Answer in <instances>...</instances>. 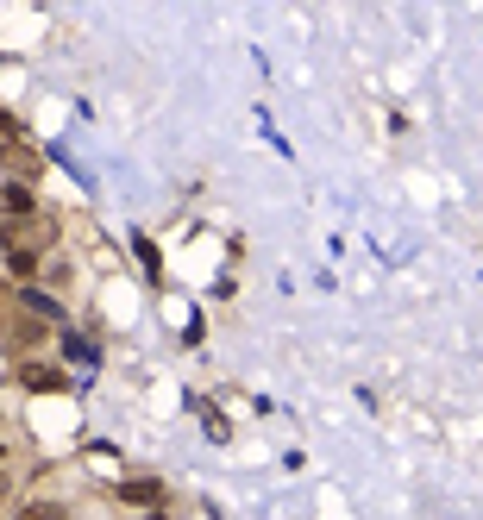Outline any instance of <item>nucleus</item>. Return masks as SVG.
Here are the masks:
<instances>
[{
	"label": "nucleus",
	"instance_id": "423d86ee",
	"mask_svg": "<svg viewBox=\"0 0 483 520\" xmlns=\"http://www.w3.org/2000/svg\"><path fill=\"white\" fill-rule=\"evenodd\" d=\"M63 351H69L76 364H88V358H95V345H88V339H76V333H69V345H63Z\"/></svg>",
	"mask_w": 483,
	"mask_h": 520
},
{
	"label": "nucleus",
	"instance_id": "20e7f679",
	"mask_svg": "<svg viewBox=\"0 0 483 520\" xmlns=\"http://www.w3.org/2000/svg\"><path fill=\"white\" fill-rule=\"evenodd\" d=\"M7 170H13V176H38V151H19V145H13V151H7Z\"/></svg>",
	"mask_w": 483,
	"mask_h": 520
},
{
	"label": "nucleus",
	"instance_id": "39448f33",
	"mask_svg": "<svg viewBox=\"0 0 483 520\" xmlns=\"http://www.w3.org/2000/svg\"><path fill=\"white\" fill-rule=\"evenodd\" d=\"M13 520H63V508L57 502H32V508H19Z\"/></svg>",
	"mask_w": 483,
	"mask_h": 520
},
{
	"label": "nucleus",
	"instance_id": "f257e3e1",
	"mask_svg": "<svg viewBox=\"0 0 483 520\" xmlns=\"http://www.w3.org/2000/svg\"><path fill=\"white\" fill-rule=\"evenodd\" d=\"M51 220L44 214H19V220H7V257H19V264H38V251L51 245Z\"/></svg>",
	"mask_w": 483,
	"mask_h": 520
},
{
	"label": "nucleus",
	"instance_id": "f03ea898",
	"mask_svg": "<svg viewBox=\"0 0 483 520\" xmlns=\"http://www.w3.org/2000/svg\"><path fill=\"white\" fill-rule=\"evenodd\" d=\"M120 495H126L132 508H164V483H157V477H132Z\"/></svg>",
	"mask_w": 483,
	"mask_h": 520
},
{
	"label": "nucleus",
	"instance_id": "7ed1b4c3",
	"mask_svg": "<svg viewBox=\"0 0 483 520\" xmlns=\"http://www.w3.org/2000/svg\"><path fill=\"white\" fill-rule=\"evenodd\" d=\"M19 383H26V389H63V370H44V364H26V370H19Z\"/></svg>",
	"mask_w": 483,
	"mask_h": 520
},
{
	"label": "nucleus",
	"instance_id": "0eeeda50",
	"mask_svg": "<svg viewBox=\"0 0 483 520\" xmlns=\"http://www.w3.org/2000/svg\"><path fill=\"white\" fill-rule=\"evenodd\" d=\"M7 489H13V483H7V470H0V502H7Z\"/></svg>",
	"mask_w": 483,
	"mask_h": 520
}]
</instances>
